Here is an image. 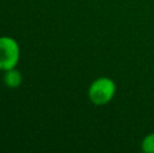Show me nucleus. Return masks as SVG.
Returning a JSON list of instances; mask_svg holds the SVG:
<instances>
[{
    "mask_svg": "<svg viewBox=\"0 0 154 153\" xmlns=\"http://www.w3.org/2000/svg\"><path fill=\"white\" fill-rule=\"evenodd\" d=\"M116 84L108 78H99L90 85L88 96L94 105H105L113 98Z\"/></svg>",
    "mask_w": 154,
    "mask_h": 153,
    "instance_id": "1",
    "label": "nucleus"
},
{
    "mask_svg": "<svg viewBox=\"0 0 154 153\" xmlns=\"http://www.w3.org/2000/svg\"><path fill=\"white\" fill-rule=\"evenodd\" d=\"M20 49L15 39L0 37V69L8 70L15 68L19 61Z\"/></svg>",
    "mask_w": 154,
    "mask_h": 153,
    "instance_id": "2",
    "label": "nucleus"
},
{
    "mask_svg": "<svg viewBox=\"0 0 154 153\" xmlns=\"http://www.w3.org/2000/svg\"><path fill=\"white\" fill-rule=\"evenodd\" d=\"M3 83L8 88H18L22 83V75L15 68L5 70L3 75Z\"/></svg>",
    "mask_w": 154,
    "mask_h": 153,
    "instance_id": "3",
    "label": "nucleus"
},
{
    "mask_svg": "<svg viewBox=\"0 0 154 153\" xmlns=\"http://www.w3.org/2000/svg\"><path fill=\"white\" fill-rule=\"evenodd\" d=\"M142 149L144 152L154 153V133L147 135L142 143Z\"/></svg>",
    "mask_w": 154,
    "mask_h": 153,
    "instance_id": "4",
    "label": "nucleus"
}]
</instances>
